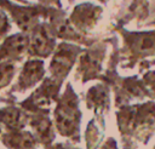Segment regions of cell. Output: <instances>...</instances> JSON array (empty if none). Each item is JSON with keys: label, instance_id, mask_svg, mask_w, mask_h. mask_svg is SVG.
I'll use <instances>...</instances> for the list:
<instances>
[{"label": "cell", "instance_id": "6da1fadb", "mask_svg": "<svg viewBox=\"0 0 155 149\" xmlns=\"http://www.w3.org/2000/svg\"><path fill=\"white\" fill-rule=\"evenodd\" d=\"M81 111L79 108V96L70 82L65 85L64 92L59 96L53 110V124L56 131L68 138L73 144L80 141Z\"/></svg>", "mask_w": 155, "mask_h": 149}, {"label": "cell", "instance_id": "7a4b0ae2", "mask_svg": "<svg viewBox=\"0 0 155 149\" xmlns=\"http://www.w3.org/2000/svg\"><path fill=\"white\" fill-rule=\"evenodd\" d=\"M0 8L10 15L12 22L23 33H29L40 22L46 21L53 6H45L39 2L19 5L11 0H0Z\"/></svg>", "mask_w": 155, "mask_h": 149}, {"label": "cell", "instance_id": "3957f363", "mask_svg": "<svg viewBox=\"0 0 155 149\" xmlns=\"http://www.w3.org/2000/svg\"><path fill=\"white\" fill-rule=\"evenodd\" d=\"M82 51L84 48L78 44L61 41L52 55L47 76L63 85Z\"/></svg>", "mask_w": 155, "mask_h": 149}, {"label": "cell", "instance_id": "277c9868", "mask_svg": "<svg viewBox=\"0 0 155 149\" xmlns=\"http://www.w3.org/2000/svg\"><path fill=\"white\" fill-rule=\"evenodd\" d=\"M61 87L62 84L57 82L50 76H46L42 82L30 93V96L19 102L18 105L28 113H33L36 110H47L53 103H57L61 96Z\"/></svg>", "mask_w": 155, "mask_h": 149}, {"label": "cell", "instance_id": "5b68a950", "mask_svg": "<svg viewBox=\"0 0 155 149\" xmlns=\"http://www.w3.org/2000/svg\"><path fill=\"white\" fill-rule=\"evenodd\" d=\"M46 23L48 25L50 31L58 40L65 42H76L79 45H88V46L93 44V41L90 38L81 34L74 28L65 11H63L62 8L53 7L48 18L46 19Z\"/></svg>", "mask_w": 155, "mask_h": 149}, {"label": "cell", "instance_id": "8992f818", "mask_svg": "<svg viewBox=\"0 0 155 149\" xmlns=\"http://www.w3.org/2000/svg\"><path fill=\"white\" fill-rule=\"evenodd\" d=\"M104 57V46L102 44L91 45L84 50L78 58L75 69V79L81 84L96 79L102 70V62Z\"/></svg>", "mask_w": 155, "mask_h": 149}, {"label": "cell", "instance_id": "52a82bcc", "mask_svg": "<svg viewBox=\"0 0 155 149\" xmlns=\"http://www.w3.org/2000/svg\"><path fill=\"white\" fill-rule=\"evenodd\" d=\"M29 47L28 57L29 58H47L53 55L57 47V39L50 31L46 21L40 22L35 25L29 33Z\"/></svg>", "mask_w": 155, "mask_h": 149}, {"label": "cell", "instance_id": "ba28073f", "mask_svg": "<svg viewBox=\"0 0 155 149\" xmlns=\"http://www.w3.org/2000/svg\"><path fill=\"white\" fill-rule=\"evenodd\" d=\"M45 63L40 58H28L19 71L16 84L10 88L8 96L11 97L13 93H23L29 88H33L39 82H42L45 76Z\"/></svg>", "mask_w": 155, "mask_h": 149}, {"label": "cell", "instance_id": "9c48e42d", "mask_svg": "<svg viewBox=\"0 0 155 149\" xmlns=\"http://www.w3.org/2000/svg\"><path fill=\"white\" fill-rule=\"evenodd\" d=\"M102 15V7L92 2H80L70 12L69 21L74 28L86 35L98 22Z\"/></svg>", "mask_w": 155, "mask_h": 149}, {"label": "cell", "instance_id": "30bf717a", "mask_svg": "<svg viewBox=\"0 0 155 149\" xmlns=\"http://www.w3.org/2000/svg\"><path fill=\"white\" fill-rule=\"evenodd\" d=\"M29 114V126L31 133L36 138L38 143L45 145L46 148L52 144L54 141V124L50 118V109L47 110H36Z\"/></svg>", "mask_w": 155, "mask_h": 149}, {"label": "cell", "instance_id": "8fae6325", "mask_svg": "<svg viewBox=\"0 0 155 149\" xmlns=\"http://www.w3.org/2000/svg\"><path fill=\"white\" fill-rule=\"evenodd\" d=\"M29 34L16 33L6 36L0 44V63L5 62H19L28 53Z\"/></svg>", "mask_w": 155, "mask_h": 149}, {"label": "cell", "instance_id": "7c38bea8", "mask_svg": "<svg viewBox=\"0 0 155 149\" xmlns=\"http://www.w3.org/2000/svg\"><path fill=\"white\" fill-rule=\"evenodd\" d=\"M0 124L6 128V131L24 130L29 124V114L19 105L10 103L0 107Z\"/></svg>", "mask_w": 155, "mask_h": 149}, {"label": "cell", "instance_id": "4fadbf2b", "mask_svg": "<svg viewBox=\"0 0 155 149\" xmlns=\"http://www.w3.org/2000/svg\"><path fill=\"white\" fill-rule=\"evenodd\" d=\"M0 141L8 149H36L39 145L31 131L25 130L5 131L0 134Z\"/></svg>", "mask_w": 155, "mask_h": 149}, {"label": "cell", "instance_id": "5bb4252c", "mask_svg": "<svg viewBox=\"0 0 155 149\" xmlns=\"http://www.w3.org/2000/svg\"><path fill=\"white\" fill-rule=\"evenodd\" d=\"M108 88L103 85H94L88 88L86 93V107L101 114L108 107Z\"/></svg>", "mask_w": 155, "mask_h": 149}, {"label": "cell", "instance_id": "9a60e30c", "mask_svg": "<svg viewBox=\"0 0 155 149\" xmlns=\"http://www.w3.org/2000/svg\"><path fill=\"white\" fill-rule=\"evenodd\" d=\"M17 67L15 62H5L0 63V90L10 85L12 81L15 74H16Z\"/></svg>", "mask_w": 155, "mask_h": 149}, {"label": "cell", "instance_id": "2e32d148", "mask_svg": "<svg viewBox=\"0 0 155 149\" xmlns=\"http://www.w3.org/2000/svg\"><path fill=\"white\" fill-rule=\"evenodd\" d=\"M11 30V22L8 16L5 13L4 10L0 8V41H2L7 35V33Z\"/></svg>", "mask_w": 155, "mask_h": 149}, {"label": "cell", "instance_id": "e0dca14e", "mask_svg": "<svg viewBox=\"0 0 155 149\" xmlns=\"http://www.w3.org/2000/svg\"><path fill=\"white\" fill-rule=\"evenodd\" d=\"M39 4L45 5V6H53V7L62 8L61 0H39Z\"/></svg>", "mask_w": 155, "mask_h": 149}, {"label": "cell", "instance_id": "ac0fdd59", "mask_svg": "<svg viewBox=\"0 0 155 149\" xmlns=\"http://www.w3.org/2000/svg\"><path fill=\"white\" fill-rule=\"evenodd\" d=\"M68 143H56V144H51L48 145L46 149H67Z\"/></svg>", "mask_w": 155, "mask_h": 149}, {"label": "cell", "instance_id": "d6986e66", "mask_svg": "<svg viewBox=\"0 0 155 149\" xmlns=\"http://www.w3.org/2000/svg\"><path fill=\"white\" fill-rule=\"evenodd\" d=\"M15 1H18V2H22V4H24V5H28V1H27V0H15Z\"/></svg>", "mask_w": 155, "mask_h": 149}, {"label": "cell", "instance_id": "ffe728a7", "mask_svg": "<svg viewBox=\"0 0 155 149\" xmlns=\"http://www.w3.org/2000/svg\"><path fill=\"white\" fill-rule=\"evenodd\" d=\"M69 1V4H71V2H74V0H68Z\"/></svg>", "mask_w": 155, "mask_h": 149}, {"label": "cell", "instance_id": "44dd1931", "mask_svg": "<svg viewBox=\"0 0 155 149\" xmlns=\"http://www.w3.org/2000/svg\"><path fill=\"white\" fill-rule=\"evenodd\" d=\"M99 1H102V2H105V1H108V0H99Z\"/></svg>", "mask_w": 155, "mask_h": 149}]
</instances>
